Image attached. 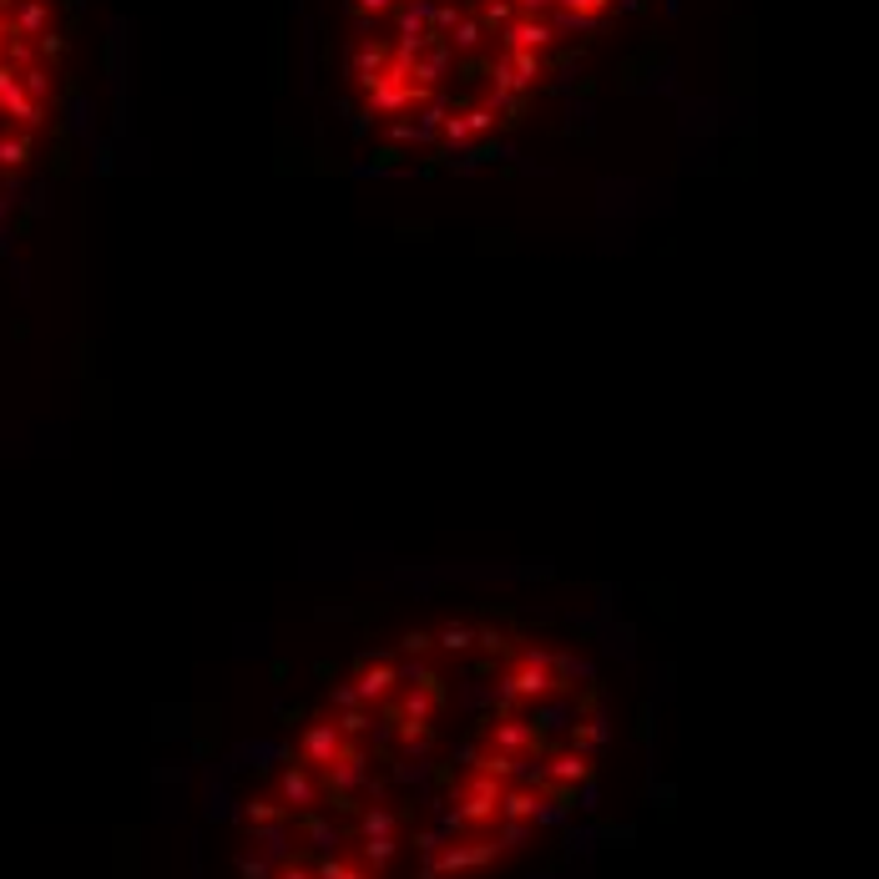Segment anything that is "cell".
Listing matches in <instances>:
<instances>
[{
    "instance_id": "obj_1",
    "label": "cell",
    "mask_w": 879,
    "mask_h": 879,
    "mask_svg": "<svg viewBox=\"0 0 879 879\" xmlns=\"http://www.w3.org/2000/svg\"><path fill=\"white\" fill-rule=\"evenodd\" d=\"M642 0H339V96L384 167L506 152Z\"/></svg>"
},
{
    "instance_id": "obj_2",
    "label": "cell",
    "mask_w": 879,
    "mask_h": 879,
    "mask_svg": "<svg viewBox=\"0 0 879 879\" xmlns=\"http://www.w3.org/2000/svg\"><path fill=\"white\" fill-rule=\"evenodd\" d=\"M72 31V0H0V239L56 142Z\"/></svg>"
}]
</instances>
